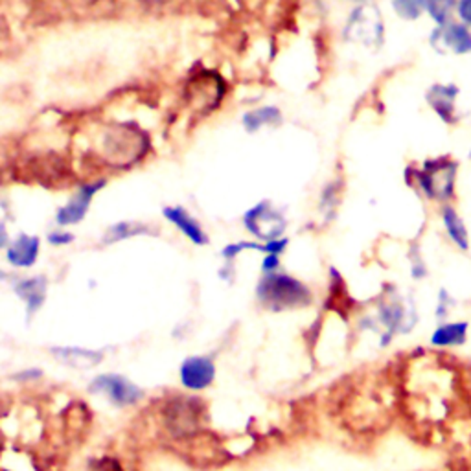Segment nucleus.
Segmentation results:
<instances>
[{"label": "nucleus", "mask_w": 471, "mask_h": 471, "mask_svg": "<svg viewBox=\"0 0 471 471\" xmlns=\"http://www.w3.org/2000/svg\"><path fill=\"white\" fill-rule=\"evenodd\" d=\"M469 157H471V153H469Z\"/></svg>", "instance_id": "nucleus-33"}, {"label": "nucleus", "mask_w": 471, "mask_h": 471, "mask_svg": "<svg viewBox=\"0 0 471 471\" xmlns=\"http://www.w3.org/2000/svg\"><path fill=\"white\" fill-rule=\"evenodd\" d=\"M37 378H41V371H37V369H32V371H25V372H19V374H16L14 376V380L16 382H34V380H37Z\"/></svg>", "instance_id": "nucleus-28"}, {"label": "nucleus", "mask_w": 471, "mask_h": 471, "mask_svg": "<svg viewBox=\"0 0 471 471\" xmlns=\"http://www.w3.org/2000/svg\"><path fill=\"white\" fill-rule=\"evenodd\" d=\"M453 300L449 298V295L445 291H440V304H438V309H436V317L438 319H444L447 315V304H451Z\"/></svg>", "instance_id": "nucleus-27"}, {"label": "nucleus", "mask_w": 471, "mask_h": 471, "mask_svg": "<svg viewBox=\"0 0 471 471\" xmlns=\"http://www.w3.org/2000/svg\"><path fill=\"white\" fill-rule=\"evenodd\" d=\"M411 251H413L411 253V275L416 280H420V278H424L427 275V267H425V262L422 260L418 249H411Z\"/></svg>", "instance_id": "nucleus-22"}, {"label": "nucleus", "mask_w": 471, "mask_h": 471, "mask_svg": "<svg viewBox=\"0 0 471 471\" xmlns=\"http://www.w3.org/2000/svg\"><path fill=\"white\" fill-rule=\"evenodd\" d=\"M41 240L37 236L21 234L19 238L8 247L6 258L14 267H32L39 256Z\"/></svg>", "instance_id": "nucleus-12"}, {"label": "nucleus", "mask_w": 471, "mask_h": 471, "mask_svg": "<svg viewBox=\"0 0 471 471\" xmlns=\"http://www.w3.org/2000/svg\"><path fill=\"white\" fill-rule=\"evenodd\" d=\"M90 391L99 392V394H107L109 400L118 407L135 405L142 398V391L137 385H133L130 380H126L122 376H116V374L98 376L92 382Z\"/></svg>", "instance_id": "nucleus-7"}, {"label": "nucleus", "mask_w": 471, "mask_h": 471, "mask_svg": "<svg viewBox=\"0 0 471 471\" xmlns=\"http://www.w3.org/2000/svg\"><path fill=\"white\" fill-rule=\"evenodd\" d=\"M103 186H105V181H103V179H99V181H96V183L83 184V186L70 197V201H68L65 206H61V208L58 210V215H56L58 225L67 226V225H76V223H79V221L87 215L92 197H94Z\"/></svg>", "instance_id": "nucleus-8"}, {"label": "nucleus", "mask_w": 471, "mask_h": 471, "mask_svg": "<svg viewBox=\"0 0 471 471\" xmlns=\"http://www.w3.org/2000/svg\"><path fill=\"white\" fill-rule=\"evenodd\" d=\"M203 405L192 396H179L172 400L164 411L166 425L173 436H188L201 425Z\"/></svg>", "instance_id": "nucleus-3"}, {"label": "nucleus", "mask_w": 471, "mask_h": 471, "mask_svg": "<svg viewBox=\"0 0 471 471\" xmlns=\"http://www.w3.org/2000/svg\"><path fill=\"white\" fill-rule=\"evenodd\" d=\"M456 96H458V87L453 83H449V85L434 83L425 92V99H427L429 107L449 126L458 122L456 103H455Z\"/></svg>", "instance_id": "nucleus-9"}, {"label": "nucleus", "mask_w": 471, "mask_h": 471, "mask_svg": "<svg viewBox=\"0 0 471 471\" xmlns=\"http://www.w3.org/2000/svg\"><path fill=\"white\" fill-rule=\"evenodd\" d=\"M346 39L361 41L363 45H380L383 39V21L374 6H360L351 12L346 30Z\"/></svg>", "instance_id": "nucleus-5"}, {"label": "nucleus", "mask_w": 471, "mask_h": 471, "mask_svg": "<svg viewBox=\"0 0 471 471\" xmlns=\"http://www.w3.org/2000/svg\"><path fill=\"white\" fill-rule=\"evenodd\" d=\"M431 47L440 54H456L464 56L471 52V30L460 21H449L434 28L429 37Z\"/></svg>", "instance_id": "nucleus-6"}, {"label": "nucleus", "mask_w": 471, "mask_h": 471, "mask_svg": "<svg viewBox=\"0 0 471 471\" xmlns=\"http://www.w3.org/2000/svg\"><path fill=\"white\" fill-rule=\"evenodd\" d=\"M16 293L26 302L28 315H34L45 302L47 297V278L36 277V278H25L16 284Z\"/></svg>", "instance_id": "nucleus-15"}, {"label": "nucleus", "mask_w": 471, "mask_h": 471, "mask_svg": "<svg viewBox=\"0 0 471 471\" xmlns=\"http://www.w3.org/2000/svg\"><path fill=\"white\" fill-rule=\"evenodd\" d=\"M458 21L471 28V0H456Z\"/></svg>", "instance_id": "nucleus-23"}, {"label": "nucleus", "mask_w": 471, "mask_h": 471, "mask_svg": "<svg viewBox=\"0 0 471 471\" xmlns=\"http://www.w3.org/2000/svg\"><path fill=\"white\" fill-rule=\"evenodd\" d=\"M442 215V223L444 228L449 236V240L460 249V251H467L469 249V236H467V228L460 217V214L451 206V204H444L440 210Z\"/></svg>", "instance_id": "nucleus-14"}, {"label": "nucleus", "mask_w": 471, "mask_h": 471, "mask_svg": "<svg viewBox=\"0 0 471 471\" xmlns=\"http://www.w3.org/2000/svg\"><path fill=\"white\" fill-rule=\"evenodd\" d=\"M288 244H289L288 238H278V240L267 242V244H264V253H266V255H278V256H280V255L286 251Z\"/></svg>", "instance_id": "nucleus-24"}, {"label": "nucleus", "mask_w": 471, "mask_h": 471, "mask_svg": "<svg viewBox=\"0 0 471 471\" xmlns=\"http://www.w3.org/2000/svg\"><path fill=\"white\" fill-rule=\"evenodd\" d=\"M8 246V230L5 223H0V249H5Z\"/></svg>", "instance_id": "nucleus-30"}, {"label": "nucleus", "mask_w": 471, "mask_h": 471, "mask_svg": "<svg viewBox=\"0 0 471 471\" xmlns=\"http://www.w3.org/2000/svg\"><path fill=\"white\" fill-rule=\"evenodd\" d=\"M425 12L438 26L445 25L456 14V0H427Z\"/></svg>", "instance_id": "nucleus-20"}, {"label": "nucleus", "mask_w": 471, "mask_h": 471, "mask_svg": "<svg viewBox=\"0 0 471 471\" xmlns=\"http://www.w3.org/2000/svg\"><path fill=\"white\" fill-rule=\"evenodd\" d=\"M162 214L195 246H206L208 244V236L203 230V226L199 225V221L195 217H192L190 212L184 210L183 206H166Z\"/></svg>", "instance_id": "nucleus-11"}, {"label": "nucleus", "mask_w": 471, "mask_h": 471, "mask_svg": "<svg viewBox=\"0 0 471 471\" xmlns=\"http://www.w3.org/2000/svg\"><path fill=\"white\" fill-rule=\"evenodd\" d=\"M215 367L208 358H190L181 367V382L190 391H203L212 385Z\"/></svg>", "instance_id": "nucleus-10"}, {"label": "nucleus", "mask_w": 471, "mask_h": 471, "mask_svg": "<svg viewBox=\"0 0 471 471\" xmlns=\"http://www.w3.org/2000/svg\"><path fill=\"white\" fill-rule=\"evenodd\" d=\"M256 297L260 304L271 311L308 308L313 302L311 289L284 273H269L256 286Z\"/></svg>", "instance_id": "nucleus-1"}, {"label": "nucleus", "mask_w": 471, "mask_h": 471, "mask_svg": "<svg viewBox=\"0 0 471 471\" xmlns=\"http://www.w3.org/2000/svg\"><path fill=\"white\" fill-rule=\"evenodd\" d=\"M280 267V258L278 255H267L266 260H264V273L269 275V273H277V269Z\"/></svg>", "instance_id": "nucleus-26"}, {"label": "nucleus", "mask_w": 471, "mask_h": 471, "mask_svg": "<svg viewBox=\"0 0 471 471\" xmlns=\"http://www.w3.org/2000/svg\"><path fill=\"white\" fill-rule=\"evenodd\" d=\"M339 195H340V184L337 181L330 183L322 190V199H320V208L331 217L335 214V208L339 204Z\"/></svg>", "instance_id": "nucleus-21"}, {"label": "nucleus", "mask_w": 471, "mask_h": 471, "mask_svg": "<svg viewBox=\"0 0 471 471\" xmlns=\"http://www.w3.org/2000/svg\"><path fill=\"white\" fill-rule=\"evenodd\" d=\"M72 240H74V236L68 234V232H52V234H48V242L52 246H67Z\"/></svg>", "instance_id": "nucleus-25"}, {"label": "nucleus", "mask_w": 471, "mask_h": 471, "mask_svg": "<svg viewBox=\"0 0 471 471\" xmlns=\"http://www.w3.org/2000/svg\"><path fill=\"white\" fill-rule=\"evenodd\" d=\"M54 356L74 369H90L101 361V353L81 348H54Z\"/></svg>", "instance_id": "nucleus-17"}, {"label": "nucleus", "mask_w": 471, "mask_h": 471, "mask_svg": "<svg viewBox=\"0 0 471 471\" xmlns=\"http://www.w3.org/2000/svg\"><path fill=\"white\" fill-rule=\"evenodd\" d=\"M144 3H164V0H144Z\"/></svg>", "instance_id": "nucleus-31"}, {"label": "nucleus", "mask_w": 471, "mask_h": 471, "mask_svg": "<svg viewBox=\"0 0 471 471\" xmlns=\"http://www.w3.org/2000/svg\"><path fill=\"white\" fill-rule=\"evenodd\" d=\"M458 162L451 157L429 159L422 168H413V184L429 199L447 204L455 197Z\"/></svg>", "instance_id": "nucleus-2"}, {"label": "nucleus", "mask_w": 471, "mask_h": 471, "mask_svg": "<svg viewBox=\"0 0 471 471\" xmlns=\"http://www.w3.org/2000/svg\"><path fill=\"white\" fill-rule=\"evenodd\" d=\"M244 223L251 234H255L256 238L264 240L266 244L278 240L288 228L286 217L277 208H273L271 203H267V201L251 208L246 214Z\"/></svg>", "instance_id": "nucleus-4"}, {"label": "nucleus", "mask_w": 471, "mask_h": 471, "mask_svg": "<svg viewBox=\"0 0 471 471\" xmlns=\"http://www.w3.org/2000/svg\"><path fill=\"white\" fill-rule=\"evenodd\" d=\"M467 331H469V322H466V320L444 322L433 331L431 346L438 348V350L462 346L467 340Z\"/></svg>", "instance_id": "nucleus-13"}, {"label": "nucleus", "mask_w": 471, "mask_h": 471, "mask_svg": "<svg viewBox=\"0 0 471 471\" xmlns=\"http://www.w3.org/2000/svg\"><path fill=\"white\" fill-rule=\"evenodd\" d=\"M90 471H120V467H118V464H116L114 460L105 458V460H99V462L96 464V467L90 469Z\"/></svg>", "instance_id": "nucleus-29"}, {"label": "nucleus", "mask_w": 471, "mask_h": 471, "mask_svg": "<svg viewBox=\"0 0 471 471\" xmlns=\"http://www.w3.org/2000/svg\"><path fill=\"white\" fill-rule=\"evenodd\" d=\"M394 14L403 21H416L424 16L427 0H391Z\"/></svg>", "instance_id": "nucleus-19"}, {"label": "nucleus", "mask_w": 471, "mask_h": 471, "mask_svg": "<svg viewBox=\"0 0 471 471\" xmlns=\"http://www.w3.org/2000/svg\"><path fill=\"white\" fill-rule=\"evenodd\" d=\"M141 234H150V226H146L142 223H133V221H120L107 230L103 242L116 244V242H122V240L133 238V236H141Z\"/></svg>", "instance_id": "nucleus-18"}, {"label": "nucleus", "mask_w": 471, "mask_h": 471, "mask_svg": "<svg viewBox=\"0 0 471 471\" xmlns=\"http://www.w3.org/2000/svg\"><path fill=\"white\" fill-rule=\"evenodd\" d=\"M244 128L247 133H256L264 126H278L282 122V112L275 105L260 107L244 114Z\"/></svg>", "instance_id": "nucleus-16"}, {"label": "nucleus", "mask_w": 471, "mask_h": 471, "mask_svg": "<svg viewBox=\"0 0 471 471\" xmlns=\"http://www.w3.org/2000/svg\"><path fill=\"white\" fill-rule=\"evenodd\" d=\"M3 277H5V275H3V273H0V278H3Z\"/></svg>", "instance_id": "nucleus-32"}]
</instances>
